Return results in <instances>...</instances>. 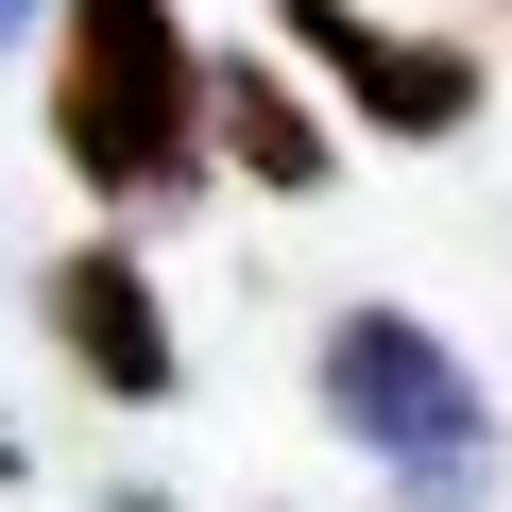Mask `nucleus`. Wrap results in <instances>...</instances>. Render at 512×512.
I'll use <instances>...</instances> for the list:
<instances>
[{"label": "nucleus", "instance_id": "f257e3e1", "mask_svg": "<svg viewBox=\"0 0 512 512\" xmlns=\"http://www.w3.org/2000/svg\"><path fill=\"white\" fill-rule=\"evenodd\" d=\"M52 154L86 205H171L205 171V52L171 0H52Z\"/></svg>", "mask_w": 512, "mask_h": 512}, {"label": "nucleus", "instance_id": "f03ea898", "mask_svg": "<svg viewBox=\"0 0 512 512\" xmlns=\"http://www.w3.org/2000/svg\"><path fill=\"white\" fill-rule=\"evenodd\" d=\"M325 427H342L359 461H393L410 512H461V495L495 478V410H478V376L444 359V325H410V308H342V325H325Z\"/></svg>", "mask_w": 512, "mask_h": 512}, {"label": "nucleus", "instance_id": "7ed1b4c3", "mask_svg": "<svg viewBox=\"0 0 512 512\" xmlns=\"http://www.w3.org/2000/svg\"><path fill=\"white\" fill-rule=\"evenodd\" d=\"M35 325L69 342V376L86 393H120V410H171L188 393V342H171V291L137 274L120 239H69L52 274H35Z\"/></svg>", "mask_w": 512, "mask_h": 512}, {"label": "nucleus", "instance_id": "20e7f679", "mask_svg": "<svg viewBox=\"0 0 512 512\" xmlns=\"http://www.w3.org/2000/svg\"><path fill=\"white\" fill-rule=\"evenodd\" d=\"M291 52H308L376 137H410V154L478 120V52H461V35H393V18H359V0H291Z\"/></svg>", "mask_w": 512, "mask_h": 512}, {"label": "nucleus", "instance_id": "39448f33", "mask_svg": "<svg viewBox=\"0 0 512 512\" xmlns=\"http://www.w3.org/2000/svg\"><path fill=\"white\" fill-rule=\"evenodd\" d=\"M205 154H239L274 205H308L342 154H325V120H308V86L291 69H256V52H205Z\"/></svg>", "mask_w": 512, "mask_h": 512}, {"label": "nucleus", "instance_id": "423d86ee", "mask_svg": "<svg viewBox=\"0 0 512 512\" xmlns=\"http://www.w3.org/2000/svg\"><path fill=\"white\" fill-rule=\"evenodd\" d=\"M18 18H52V0H0V35H18Z\"/></svg>", "mask_w": 512, "mask_h": 512}, {"label": "nucleus", "instance_id": "0eeeda50", "mask_svg": "<svg viewBox=\"0 0 512 512\" xmlns=\"http://www.w3.org/2000/svg\"><path fill=\"white\" fill-rule=\"evenodd\" d=\"M0 478H18V410H0Z\"/></svg>", "mask_w": 512, "mask_h": 512}]
</instances>
